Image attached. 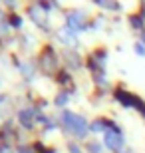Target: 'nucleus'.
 I'll return each instance as SVG.
<instances>
[{
  "instance_id": "nucleus-1",
  "label": "nucleus",
  "mask_w": 145,
  "mask_h": 153,
  "mask_svg": "<svg viewBox=\"0 0 145 153\" xmlns=\"http://www.w3.org/2000/svg\"><path fill=\"white\" fill-rule=\"evenodd\" d=\"M137 52H139V54H145V50H143V46H141V44H137Z\"/></svg>"
},
{
  "instance_id": "nucleus-2",
  "label": "nucleus",
  "mask_w": 145,
  "mask_h": 153,
  "mask_svg": "<svg viewBox=\"0 0 145 153\" xmlns=\"http://www.w3.org/2000/svg\"><path fill=\"white\" fill-rule=\"evenodd\" d=\"M143 40H145V38H143Z\"/></svg>"
}]
</instances>
